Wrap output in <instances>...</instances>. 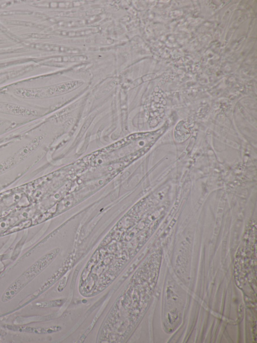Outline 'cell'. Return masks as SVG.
I'll return each instance as SVG.
<instances>
[{
	"mask_svg": "<svg viewBox=\"0 0 257 343\" xmlns=\"http://www.w3.org/2000/svg\"><path fill=\"white\" fill-rule=\"evenodd\" d=\"M57 253L54 249L37 260L4 291L1 301L7 302L14 298L52 262Z\"/></svg>",
	"mask_w": 257,
	"mask_h": 343,
	"instance_id": "277c9868",
	"label": "cell"
},
{
	"mask_svg": "<svg viewBox=\"0 0 257 343\" xmlns=\"http://www.w3.org/2000/svg\"><path fill=\"white\" fill-rule=\"evenodd\" d=\"M99 31V28L98 27H92L78 30H61L59 32V34L64 37L74 38L89 36L97 33Z\"/></svg>",
	"mask_w": 257,
	"mask_h": 343,
	"instance_id": "52a82bcc",
	"label": "cell"
},
{
	"mask_svg": "<svg viewBox=\"0 0 257 343\" xmlns=\"http://www.w3.org/2000/svg\"><path fill=\"white\" fill-rule=\"evenodd\" d=\"M79 80L72 81L56 85L39 87L32 84L14 87L10 91L17 98L33 105L34 101L42 100L68 92L82 84Z\"/></svg>",
	"mask_w": 257,
	"mask_h": 343,
	"instance_id": "3957f363",
	"label": "cell"
},
{
	"mask_svg": "<svg viewBox=\"0 0 257 343\" xmlns=\"http://www.w3.org/2000/svg\"><path fill=\"white\" fill-rule=\"evenodd\" d=\"M87 59V57L83 54L64 55L55 57L53 60L61 63H72L84 61Z\"/></svg>",
	"mask_w": 257,
	"mask_h": 343,
	"instance_id": "ba28073f",
	"label": "cell"
},
{
	"mask_svg": "<svg viewBox=\"0 0 257 343\" xmlns=\"http://www.w3.org/2000/svg\"><path fill=\"white\" fill-rule=\"evenodd\" d=\"M17 126L19 125L9 121L0 119V142H5L6 141H4V139H8L7 138L13 137H10L12 134H19V132L16 133V130L18 129Z\"/></svg>",
	"mask_w": 257,
	"mask_h": 343,
	"instance_id": "8992f818",
	"label": "cell"
},
{
	"mask_svg": "<svg viewBox=\"0 0 257 343\" xmlns=\"http://www.w3.org/2000/svg\"><path fill=\"white\" fill-rule=\"evenodd\" d=\"M86 24L84 20H75V21H62L60 23V25L64 27H77L78 26H83Z\"/></svg>",
	"mask_w": 257,
	"mask_h": 343,
	"instance_id": "9c48e42d",
	"label": "cell"
},
{
	"mask_svg": "<svg viewBox=\"0 0 257 343\" xmlns=\"http://www.w3.org/2000/svg\"><path fill=\"white\" fill-rule=\"evenodd\" d=\"M42 126L26 130L4 142L2 149L9 153L0 160V176L14 169L33 156L44 144L46 134Z\"/></svg>",
	"mask_w": 257,
	"mask_h": 343,
	"instance_id": "6da1fadb",
	"label": "cell"
},
{
	"mask_svg": "<svg viewBox=\"0 0 257 343\" xmlns=\"http://www.w3.org/2000/svg\"><path fill=\"white\" fill-rule=\"evenodd\" d=\"M11 98L0 97V119L17 125H27L41 116V110L34 105Z\"/></svg>",
	"mask_w": 257,
	"mask_h": 343,
	"instance_id": "7a4b0ae2",
	"label": "cell"
},
{
	"mask_svg": "<svg viewBox=\"0 0 257 343\" xmlns=\"http://www.w3.org/2000/svg\"><path fill=\"white\" fill-rule=\"evenodd\" d=\"M6 328L13 331L32 334H45L58 330L57 327H41L23 325H8Z\"/></svg>",
	"mask_w": 257,
	"mask_h": 343,
	"instance_id": "5b68a950",
	"label": "cell"
}]
</instances>
